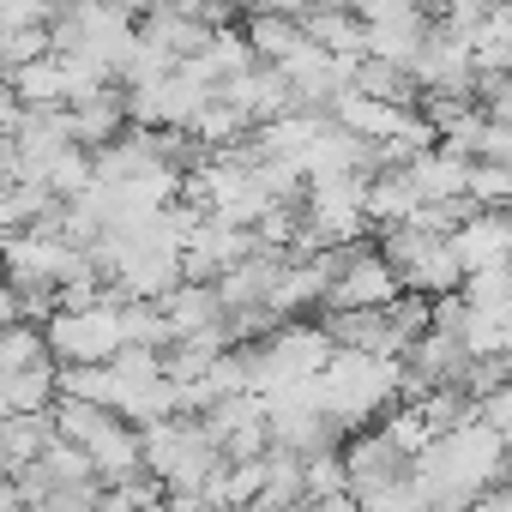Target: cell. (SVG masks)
<instances>
[{"mask_svg": "<svg viewBox=\"0 0 512 512\" xmlns=\"http://www.w3.org/2000/svg\"><path fill=\"white\" fill-rule=\"evenodd\" d=\"M314 386H320V410L326 416H338L344 428H368L404 398V368H398V356L332 350L326 368L314 374Z\"/></svg>", "mask_w": 512, "mask_h": 512, "instance_id": "obj_1", "label": "cell"}, {"mask_svg": "<svg viewBox=\"0 0 512 512\" xmlns=\"http://www.w3.org/2000/svg\"><path fill=\"white\" fill-rule=\"evenodd\" d=\"M374 253L386 260V272L398 278V290L434 302V296H452L464 284V266H458V253L446 235H428V229H410V223H386Z\"/></svg>", "mask_w": 512, "mask_h": 512, "instance_id": "obj_2", "label": "cell"}, {"mask_svg": "<svg viewBox=\"0 0 512 512\" xmlns=\"http://www.w3.org/2000/svg\"><path fill=\"white\" fill-rule=\"evenodd\" d=\"M43 350L55 368H91V362H109L121 350V314L115 302H97V308H55L43 320Z\"/></svg>", "mask_w": 512, "mask_h": 512, "instance_id": "obj_3", "label": "cell"}, {"mask_svg": "<svg viewBox=\"0 0 512 512\" xmlns=\"http://www.w3.org/2000/svg\"><path fill=\"white\" fill-rule=\"evenodd\" d=\"M392 296H398V278L386 272V260L374 253V241H344L320 308L326 314H350V308H386Z\"/></svg>", "mask_w": 512, "mask_h": 512, "instance_id": "obj_4", "label": "cell"}, {"mask_svg": "<svg viewBox=\"0 0 512 512\" xmlns=\"http://www.w3.org/2000/svg\"><path fill=\"white\" fill-rule=\"evenodd\" d=\"M338 464H344V494L356 506H368L374 494H386V488H398L410 476V458L380 428H350L344 446H338Z\"/></svg>", "mask_w": 512, "mask_h": 512, "instance_id": "obj_5", "label": "cell"}, {"mask_svg": "<svg viewBox=\"0 0 512 512\" xmlns=\"http://www.w3.org/2000/svg\"><path fill=\"white\" fill-rule=\"evenodd\" d=\"M410 79H416V91L464 97V103H470V79H476V67H470V49H464L458 37L428 31V43H422V49H416V61H410Z\"/></svg>", "mask_w": 512, "mask_h": 512, "instance_id": "obj_6", "label": "cell"}, {"mask_svg": "<svg viewBox=\"0 0 512 512\" xmlns=\"http://www.w3.org/2000/svg\"><path fill=\"white\" fill-rule=\"evenodd\" d=\"M157 314H163V332H169V344H187V338H223V302H217V284H175L163 302H157ZM163 344V350H169Z\"/></svg>", "mask_w": 512, "mask_h": 512, "instance_id": "obj_7", "label": "cell"}, {"mask_svg": "<svg viewBox=\"0 0 512 512\" xmlns=\"http://www.w3.org/2000/svg\"><path fill=\"white\" fill-rule=\"evenodd\" d=\"M446 241H452V253H458L464 278H470V272H500V266L512 260V223H506V211H470Z\"/></svg>", "mask_w": 512, "mask_h": 512, "instance_id": "obj_8", "label": "cell"}, {"mask_svg": "<svg viewBox=\"0 0 512 512\" xmlns=\"http://www.w3.org/2000/svg\"><path fill=\"white\" fill-rule=\"evenodd\" d=\"M121 133H127V97H121V85H97L79 103H67V139L79 151H103Z\"/></svg>", "mask_w": 512, "mask_h": 512, "instance_id": "obj_9", "label": "cell"}, {"mask_svg": "<svg viewBox=\"0 0 512 512\" xmlns=\"http://www.w3.org/2000/svg\"><path fill=\"white\" fill-rule=\"evenodd\" d=\"M85 458H91V476H97V488H121V482H133L145 464H139V428L133 422H121V416H109L85 446H79Z\"/></svg>", "mask_w": 512, "mask_h": 512, "instance_id": "obj_10", "label": "cell"}, {"mask_svg": "<svg viewBox=\"0 0 512 512\" xmlns=\"http://www.w3.org/2000/svg\"><path fill=\"white\" fill-rule=\"evenodd\" d=\"M398 175L410 181L416 205H422V199H464V175H470V163L452 157L446 145H428V151H416Z\"/></svg>", "mask_w": 512, "mask_h": 512, "instance_id": "obj_11", "label": "cell"}, {"mask_svg": "<svg viewBox=\"0 0 512 512\" xmlns=\"http://www.w3.org/2000/svg\"><path fill=\"white\" fill-rule=\"evenodd\" d=\"M320 332L332 338V350H362V356H398L386 308H350V314H320Z\"/></svg>", "mask_w": 512, "mask_h": 512, "instance_id": "obj_12", "label": "cell"}, {"mask_svg": "<svg viewBox=\"0 0 512 512\" xmlns=\"http://www.w3.org/2000/svg\"><path fill=\"white\" fill-rule=\"evenodd\" d=\"M7 103L13 109H67V67L55 55H37L7 73Z\"/></svg>", "mask_w": 512, "mask_h": 512, "instance_id": "obj_13", "label": "cell"}, {"mask_svg": "<svg viewBox=\"0 0 512 512\" xmlns=\"http://www.w3.org/2000/svg\"><path fill=\"white\" fill-rule=\"evenodd\" d=\"M428 31H434V19H428L422 7L392 13V19H374V25H368V55H374V61H392V67H410L416 49L428 43Z\"/></svg>", "mask_w": 512, "mask_h": 512, "instance_id": "obj_14", "label": "cell"}, {"mask_svg": "<svg viewBox=\"0 0 512 512\" xmlns=\"http://www.w3.org/2000/svg\"><path fill=\"white\" fill-rule=\"evenodd\" d=\"M404 115L410 109H392V103H374V97H362V91H338L332 97V109H326V121L332 127H344V133H356V139H392L398 127H404Z\"/></svg>", "mask_w": 512, "mask_h": 512, "instance_id": "obj_15", "label": "cell"}, {"mask_svg": "<svg viewBox=\"0 0 512 512\" xmlns=\"http://www.w3.org/2000/svg\"><path fill=\"white\" fill-rule=\"evenodd\" d=\"M302 37L314 49H326L332 61H362L368 55V25L344 7H326V13H302Z\"/></svg>", "mask_w": 512, "mask_h": 512, "instance_id": "obj_16", "label": "cell"}, {"mask_svg": "<svg viewBox=\"0 0 512 512\" xmlns=\"http://www.w3.org/2000/svg\"><path fill=\"white\" fill-rule=\"evenodd\" d=\"M241 43H247V55L260 61V67H278L284 55H296V49H302V19L253 7V13H247V25H241Z\"/></svg>", "mask_w": 512, "mask_h": 512, "instance_id": "obj_17", "label": "cell"}, {"mask_svg": "<svg viewBox=\"0 0 512 512\" xmlns=\"http://www.w3.org/2000/svg\"><path fill=\"white\" fill-rule=\"evenodd\" d=\"M205 91H217V85H229L235 73H247L253 67V55H247V43H241V31H211L205 37V49L193 55V61H181Z\"/></svg>", "mask_w": 512, "mask_h": 512, "instance_id": "obj_18", "label": "cell"}, {"mask_svg": "<svg viewBox=\"0 0 512 512\" xmlns=\"http://www.w3.org/2000/svg\"><path fill=\"white\" fill-rule=\"evenodd\" d=\"M350 91H362L374 103H392V109H416V97H422L410 67H392V61H374V55L350 61Z\"/></svg>", "mask_w": 512, "mask_h": 512, "instance_id": "obj_19", "label": "cell"}, {"mask_svg": "<svg viewBox=\"0 0 512 512\" xmlns=\"http://www.w3.org/2000/svg\"><path fill=\"white\" fill-rule=\"evenodd\" d=\"M55 440L49 428V410H31V416H0V470H19L31 464L43 446Z\"/></svg>", "mask_w": 512, "mask_h": 512, "instance_id": "obj_20", "label": "cell"}, {"mask_svg": "<svg viewBox=\"0 0 512 512\" xmlns=\"http://www.w3.org/2000/svg\"><path fill=\"white\" fill-rule=\"evenodd\" d=\"M0 404H7V416H31V410H49L55 404V362H31L19 374L0 380Z\"/></svg>", "mask_w": 512, "mask_h": 512, "instance_id": "obj_21", "label": "cell"}, {"mask_svg": "<svg viewBox=\"0 0 512 512\" xmlns=\"http://www.w3.org/2000/svg\"><path fill=\"white\" fill-rule=\"evenodd\" d=\"M410 205H416V193H410V181H404L398 169L362 181V217H368V223H380V229H386V223H404Z\"/></svg>", "mask_w": 512, "mask_h": 512, "instance_id": "obj_22", "label": "cell"}, {"mask_svg": "<svg viewBox=\"0 0 512 512\" xmlns=\"http://www.w3.org/2000/svg\"><path fill=\"white\" fill-rule=\"evenodd\" d=\"M31 470H37L43 494H49V488H85V482H97V476H91V458H85L79 446H67V440H49V446L31 458Z\"/></svg>", "mask_w": 512, "mask_h": 512, "instance_id": "obj_23", "label": "cell"}, {"mask_svg": "<svg viewBox=\"0 0 512 512\" xmlns=\"http://www.w3.org/2000/svg\"><path fill=\"white\" fill-rule=\"evenodd\" d=\"M260 500L266 506H302V458L284 446L260 452Z\"/></svg>", "mask_w": 512, "mask_h": 512, "instance_id": "obj_24", "label": "cell"}, {"mask_svg": "<svg viewBox=\"0 0 512 512\" xmlns=\"http://www.w3.org/2000/svg\"><path fill=\"white\" fill-rule=\"evenodd\" d=\"M55 199H79L91 181H97V169H91V151H79V145H61L49 163H43V175H37Z\"/></svg>", "mask_w": 512, "mask_h": 512, "instance_id": "obj_25", "label": "cell"}, {"mask_svg": "<svg viewBox=\"0 0 512 512\" xmlns=\"http://www.w3.org/2000/svg\"><path fill=\"white\" fill-rule=\"evenodd\" d=\"M374 428H380V434H386V440H392V446H398V452L410 458V464H416V458L428 452V440H434V428L422 422L416 398H398V404H392V410H386V416H380Z\"/></svg>", "mask_w": 512, "mask_h": 512, "instance_id": "obj_26", "label": "cell"}, {"mask_svg": "<svg viewBox=\"0 0 512 512\" xmlns=\"http://www.w3.org/2000/svg\"><path fill=\"white\" fill-rule=\"evenodd\" d=\"M506 338H512V314H476L464 308V326H458V344L464 356H506Z\"/></svg>", "mask_w": 512, "mask_h": 512, "instance_id": "obj_27", "label": "cell"}, {"mask_svg": "<svg viewBox=\"0 0 512 512\" xmlns=\"http://www.w3.org/2000/svg\"><path fill=\"white\" fill-rule=\"evenodd\" d=\"M464 199L476 211H506V199H512V163H470Z\"/></svg>", "mask_w": 512, "mask_h": 512, "instance_id": "obj_28", "label": "cell"}, {"mask_svg": "<svg viewBox=\"0 0 512 512\" xmlns=\"http://www.w3.org/2000/svg\"><path fill=\"white\" fill-rule=\"evenodd\" d=\"M266 446H272V434H266V410H260V416H241V422H235V428L217 440V452H223L229 464H247V458H260Z\"/></svg>", "mask_w": 512, "mask_h": 512, "instance_id": "obj_29", "label": "cell"}, {"mask_svg": "<svg viewBox=\"0 0 512 512\" xmlns=\"http://www.w3.org/2000/svg\"><path fill=\"white\" fill-rule=\"evenodd\" d=\"M344 494V464L338 452H308L302 458V500H332Z\"/></svg>", "mask_w": 512, "mask_h": 512, "instance_id": "obj_30", "label": "cell"}, {"mask_svg": "<svg viewBox=\"0 0 512 512\" xmlns=\"http://www.w3.org/2000/svg\"><path fill=\"white\" fill-rule=\"evenodd\" d=\"M470 163H512V121H482L470 139Z\"/></svg>", "mask_w": 512, "mask_h": 512, "instance_id": "obj_31", "label": "cell"}, {"mask_svg": "<svg viewBox=\"0 0 512 512\" xmlns=\"http://www.w3.org/2000/svg\"><path fill=\"white\" fill-rule=\"evenodd\" d=\"M55 0H0V31H43Z\"/></svg>", "mask_w": 512, "mask_h": 512, "instance_id": "obj_32", "label": "cell"}, {"mask_svg": "<svg viewBox=\"0 0 512 512\" xmlns=\"http://www.w3.org/2000/svg\"><path fill=\"white\" fill-rule=\"evenodd\" d=\"M476 422L494 428V434H506V422H512V392H488V398H476Z\"/></svg>", "mask_w": 512, "mask_h": 512, "instance_id": "obj_33", "label": "cell"}, {"mask_svg": "<svg viewBox=\"0 0 512 512\" xmlns=\"http://www.w3.org/2000/svg\"><path fill=\"white\" fill-rule=\"evenodd\" d=\"M410 7H422V0H350L344 13H356L362 25H374V19H392V13H410Z\"/></svg>", "mask_w": 512, "mask_h": 512, "instance_id": "obj_34", "label": "cell"}, {"mask_svg": "<svg viewBox=\"0 0 512 512\" xmlns=\"http://www.w3.org/2000/svg\"><path fill=\"white\" fill-rule=\"evenodd\" d=\"M458 512H512V494H506V482H500V488H482V494H470Z\"/></svg>", "mask_w": 512, "mask_h": 512, "instance_id": "obj_35", "label": "cell"}, {"mask_svg": "<svg viewBox=\"0 0 512 512\" xmlns=\"http://www.w3.org/2000/svg\"><path fill=\"white\" fill-rule=\"evenodd\" d=\"M296 512H356V500L350 494H332V500H302Z\"/></svg>", "mask_w": 512, "mask_h": 512, "instance_id": "obj_36", "label": "cell"}, {"mask_svg": "<svg viewBox=\"0 0 512 512\" xmlns=\"http://www.w3.org/2000/svg\"><path fill=\"white\" fill-rule=\"evenodd\" d=\"M241 512H296V506H266V500H247Z\"/></svg>", "mask_w": 512, "mask_h": 512, "instance_id": "obj_37", "label": "cell"}, {"mask_svg": "<svg viewBox=\"0 0 512 512\" xmlns=\"http://www.w3.org/2000/svg\"><path fill=\"white\" fill-rule=\"evenodd\" d=\"M211 7H223V13H241V7H247V0H211Z\"/></svg>", "mask_w": 512, "mask_h": 512, "instance_id": "obj_38", "label": "cell"}, {"mask_svg": "<svg viewBox=\"0 0 512 512\" xmlns=\"http://www.w3.org/2000/svg\"><path fill=\"white\" fill-rule=\"evenodd\" d=\"M55 7H61V0H55Z\"/></svg>", "mask_w": 512, "mask_h": 512, "instance_id": "obj_39", "label": "cell"}]
</instances>
